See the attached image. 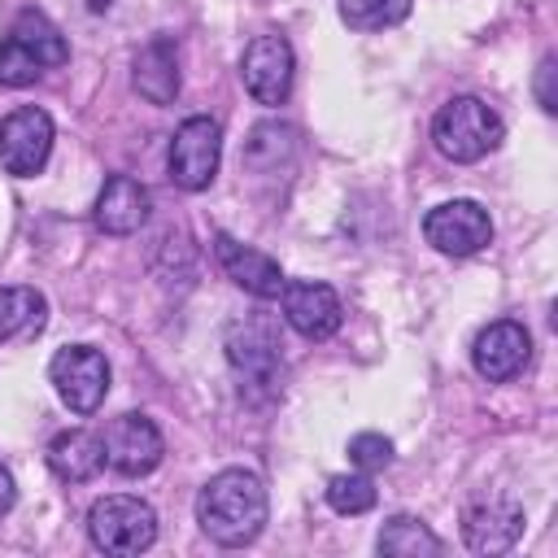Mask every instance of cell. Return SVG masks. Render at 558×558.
<instances>
[{
	"label": "cell",
	"mask_w": 558,
	"mask_h": 558,
	"mask_svg": "<svg viewBox=\"0 0 558 558\" xmlns=\"http://www.w3.org/2000/svg\"><path fill=\"white\" fill-rule=\"evenodd\" d=\"M48 153H52V118L35 105H22L13 109L4 122H0V166L17 179H31L48 166Z\"/></svg>",
	"instance_id": "9c48e42d"
},
{
	"label": "cell",
	"mask_w": 558,
	"mask_h": 558,
	"mask_svg": "<svg viewBox=\"0 0 558 558\" xmlns=\"http://www.w3.org/2000/svg\"><path fill=\"white\" fill-rule=\"evenodd\" d=\"M501 135H506L501 118L480 96H453V100H445L440 113H436V122H432V140H436L440 157L462 161V166L488 157L501 144Z\"/></svg>",
	"instance_id": "277c9868"
},
{
	"label": "cell",
	"mask_w": 558,
	"mask_h": 558,
	"mask_svg": "<svg viewBox=\"0 0 558 558\" xmlns=\"http://www.w3.org/2000/svg\"><path fill=\"white\" fill-rule=\"evenodd\" d=\"M218 157H222V131L214 118L196 113L170 140V179L183 192H205L218 174Z\"/></svg>",
	"instance_id": "52a82bcc"
},
{
	"label": "cell",
	"mask_w": 558,
	"mask_h": 558,
	"mask_svg": "<svg viewBox=\"0 0 558 558\" xmlns=\"http://www.w3.org/2000/svg\"><path fill=\"white\" fill-rule=\"evenodd\" d=\"M148 209H153L148 187L131 174H113V179H105V187L96 196V227L105 235H131L148 222Z\"/></svg>",
	"instance_id": "2e32d148"
},
{
	"label": "cell",
	"mask_w": 558,
	"mask_h": 558,
	"mask_svg": "<svg viewBox=\"0 0 558 558\" xmlns=\"http://www.w3.org/2000/svg\"><path fill=\"white\" fill-rule=\"evenodd\" d=\"M292 70H296V57L283 35H257L240 61V78L257 105H283L292 92Z\"/></svg>",
	"instance_id": "8fae6325"
},
{
	"label": "cell",
	"mask_w": 558,
	"mask_h": 558,
	"mask_svg": "<svg viewBox=\"0 0 558 558\" xmlns=\"http://www.w3.org/2000/svg\"><path fill=\"white\" fill-rule=\"evenodd\" d=\"M414 0H336L340 9V22L353 26V31H384V26H397L405 22Z\"/></svg>",
	"instance_id": "44dd1931"
},
{
	"label": "cell",
	"mask_w": 558,
	"mask_h": 558,
	"mask_svg": "<svg viewBox=\"0 0 558 558\" xmlns=\"http://www.w3.org/2000/svg\"><path fill=\"white\" fill-rule=\"evenodd\" d=\"M135 92L153 105H170L179 96V57H174V44L166 35L148 39L135 52Z\"/></svg>",
	"instance_id": "e0dca14e"
},
{
	"label": "cell",
	"mask_w": 558,
	"mask_h": 558,
	"mask_svg": "<svg viewBox=\"0 0 558 558\" xmlns=\"http://www.w3.org/2000/svg\"><path fill=\"white\" fill-rule=\"evenodd\" d=\"M266 514H270L266 484L244 466L218 471L196 493V523L218 545H248L266 527Z\"/></svg>",
	"instance_id": "6da1fadb"
},
{
	"label": "cell",
	"mask_w": 558,
	"mask_h": 558,
	"mask_svg": "<svg viewBox=\"0 0 558 558\" xmlns=\"http://www.w3.org/2000/svg\"><path fill=\"white\" fill-rule=\"evenodd\" d=\"M48 466H52V475L65 480V484H87V480L105 466V445H100V436H92V432H83V427H70V432L52 436V445H48Z\"/></svg>",
	"instance_id": "ac0fdd59"
},
{
	"label": "cell",
	"mask_w": 558,
	"mask_h": 558,
	"mask_svg": "<svg viewBox=\"0 0 558 558\" xmlns=\"http://www.w3.org/2000/svg\"><path fill=\"white\" fill-rule=\"evenodd\" d=\"M423 235L445 257H471L493 240V218L480 201H445V205L427 209Z\"/></svg>",
	"instance_id": "ba28073f"
},
{
	"label": "cell",
	"mask_w": 558,
	"mask_h": 558,
	"mask_svg": "<svg viewBox=\"0 0 558 558\" xmlns=\"http://www.w3.org/2000/svg\"><path fill=\"white\" fill-rule=\"evenodd\" d=\"M462 536L475 554H506L523 536V510L506 497H484L466 506L462 514Z\"/></svg>",
	"instance_id": "9a60e30c"
},
{
	"label": "cell",
	"mask_w": 558,
	"mask_h": 558,
	"mask_svg": "<svg viewBox=\"0 0 558 558\" xmlns=\"http://www.w3.org/2000/svg\"><path fill=\"white\" fill-rule=\"evenodd\" d=\"M379 554H388V558H432V554H440V541L432 536V527L423 523V519H414V514H392L388 523H384V532H379Z\"/></svg>",
	"instance_id": "ffe728a7"
},
{
	"label": "cell",
	"mask_w": 558,
	"mask_h": 558,
	"mask_svg": "<svg viewBox=\"0 0 558 558\" xmlns=\"http://www.w3.org/2000/svg\"><path fill=\"white\" fill-rule=\"evenodd\" d=\"M279 305H283L288 327L301 331L305 340H327V336H336V331H340V318H344L336 288H327V283H318V279H292V283H283Z\"/></svg>",
	"instance_id": "7c38bea8"
},
{
	"label": "cell",
	"mask_w": 558,
	"mask_h": 558,
	"mask_svg": "<svg viewBox=\"0 0 558 558\" xmlns=\"http://www.w3.org/2000/svg\"><path fill=\"white\" fill-rule=\"evenodd\" d=\"M13 501H17V484H13V475L0 466V519L13 510Z\"/></svg>",
	"instance_id": "d4e9b609"
},
{
	"label": "cell",
	"mask_w": 558,
	"mask_h": 558,
	"mask_svg": "<svg viewBox=\"0 0 558 558\" xmlns=\"http://www.w3.org/2000/svg\"><path fill=\"white\" fill-rule=\"evenodd\" d=\"M100 445H105V462H109L118 475H131V480L157 471V462H161V453H166L161 432H157V423H153L148 414H118V418L105 427Z\"/></svg>",
	"instance_id": "30bf717a"
},
{
	"label": "cell",
	"mask_w": 558,
	"mask_h": 558,
	"mask_svg": "<svg viewBox=\"0 0 558 558\" xmlns=\"http://www.w3.org/2000/svg\"><path fill=\"white\" fill-rule=\"evenodd\" d=\"M48 379L74 414H92V410H100V401L109 392V362L92 344H65L52 353Z\"/></svg>",
	"instance_id": "8992f818"
},
{
	"label": "cell",
	"mask_w": 558,
	"mask_h": 558,
	"mask_svg": "<svg viewBox=\"0 0 558 558\" xmlns=\"http://www.w3.org/2000/svg\"><path fill=\"white\" fill-rule=\"evenodd\" d=\"M327 506L336 514H366L375 506V484L366 471H344L327 480Z\"/></svg>",
	"instance_id": "7402d4cb"
},
{
	"label": "cell",
	"mask_w": 558,
	"mask_h": 558,
	"mask_svg": "<svg viewBox=\"0 0 558 558\" xmlns=\"http://www.w3.org/2000/svg\"><path fill=\"white\" fill-rule=\"evenodd\" d=\"M48 327V301L35 288H0V340H35Z\"/></svg>",
	"instance_id": "d6986e66"
},
{
	"label": "cell",
	"mask_w": 558,
	"mask_h": 558,
	"mask_svg": "<svg viewBox=\"0 0 558 558\" xmlns=\"http://www.w3.org/2000/svg\"><path fill=\"white\" fill-rule=\"evenodd\" d=\"M527 357H532V336H527L523 323H514V318L488 323V327L475 336V344H471V362H475V371H480L488 384L514 379V375L527 366Z\"/></svg>",
	"instance_id": "4fadbf2b"
},
{
	"label": "cell",
	"mask_w": 558,
	"mask_h": 558,
	"mask_svg": "<svg viewBox=\"0 0 558 558\" xmlns=\"http://www.w3.org/2000/svg\"><path fill=\"white\" fill-rule=\"evenodd\" d=\"M214 253H218V266L227 270V279L235 283V288H244V292H253V296H262V301H279V292H283V270H279V262L275 257H266L262 248H253V244H240L235 235H227V231H218L214 235Z\"/></svg>",
	"instance_id": "5bb4252c"
},
{
	"label": "cell",
	"mask_w": 558,
	"mask_h": 558,
	"mask_svg": "<svg viewBox=\"0 0 558 558\" xmlns=\"http://www.w3.org/2000/svg\"><path fill=\"white\" fill-rule=\"evenodd\" d=\"M70 48L61 39V31L39 13V9H22L0 44V83L4 87H26L35 83L44 70L65 65Z\"/></svg>",
	"instance_id": "7a4b0ae2"
},
{
	"label": "cell",
	"mask_w": 558,
	"mask_h": 558,
	"mask_svg": "<svg viewBox=\"0 0 558 558\" xmlns=\"http://www.w3.org/2000/svg\"><path fill=\"white\" fill-rule=\"evenodd\" d=\"M349 458H353L357 471H384L392 462V440L379 436V432H357L349 440Z\"/></svg>",
	"instance_id": "603a6c76"
},
{
	"label": "cell",
	"mask_w": 558,
	"mask_h": 558,
	"mask_svg": "<svg viewBox=\"0 0 558 558\" xmlns=\"http://www.w3.org/2000/svg\"><path fill=\"white\" fill-rule=\"evenodd\" d=\"M109 4H113V0H87V9H92V13H105Z\"/></svg>",
	"instance_id": "484cf974"
},
{
	"label": "cell",
	"mask_w": 558,
	"mask_h": 558,
	"mask_svg": "<svg viewBox=\"0 0 558 558\" xmlns=\"http://www.w3.org/2000/svg\"><path fill=\"white\" fill-rule=\"evenodd\" d=\"M227 362L240 379V392L248 401H266L279 397L283 388V353H279V336L266 318H244L227 331Z\"/></svg>",
	"instance_id": "3957f363"
},
{
	"label": "cell",
	"mask_w": 558,
	"mask_h": 558,
	"mask_svg": "<svg viewBox=\"0 0 558 558\" xmlns=\"http://www.w3.org/2000/svg\"><path fill=\"white\" fill-rule=\"evenodd\" d=\"M536 96H541V109L545 113L558 109V96H554V57H545L541 70H536Z\"/></svg>",
	"instance_id": "cb8c5ba5"
},
{
	"label": "cell",
	"mask_w": 558,
	"mask_h": 558,
	"mask_svg": "<svg viewBox=\"0 0 558 558\" xmlns=\"http://www.w3.org/2000/svg\"><path fill=\"white\" fill-rule=\"evenodd\" d=\"M87 536L100 554H144L153 541H157V514L148 501L131 497V493H113V497H100L92 510H87Z\"/></svg>",
	"instance_id": "5b68a950"
}]
</instances>
